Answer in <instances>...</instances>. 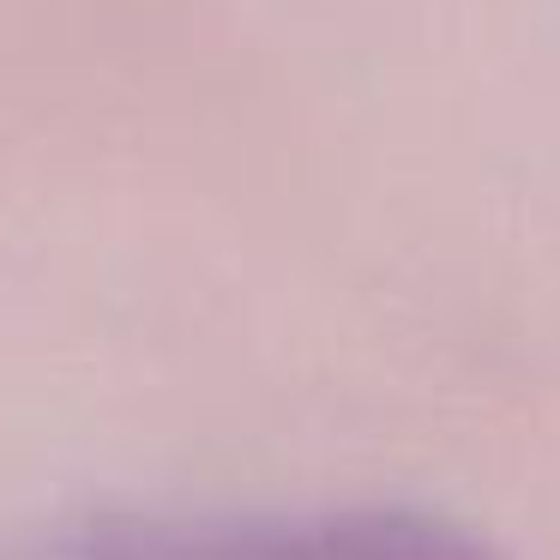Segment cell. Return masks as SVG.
I'll list each match as a JSON object with an SVG mask.
<instances>
[{
    "label": "cell",
    "instance_id": "obj_1",
    "mask_svg": "<svg viewBox=\"0 0 560 560\" xmlns=\"http://www.w3.org/2000/svg\"><path fill=\"white\" fill-rule=\"evenodd\" d=\"M43 560H506L488 536L416 506L338 512H97Z\"/></svg>",
    "mask_w": 560,
    "mask_h": 560
}]
</instances>
